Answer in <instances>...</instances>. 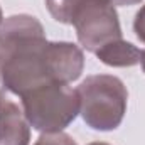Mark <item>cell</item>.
Returning a JSON list of instances; mask_svg holds the SVG:
<instances>
[{
  "mask_svg": "<svg viewBox=\"0 0 145 145\" xmlns=\"http://www.w3.org/2000/svg\"><path fill=\"white\" fill-rule=\"evenodd\" d=\"M47 39L42 24L32 15L19 14L0 25V84L8 93L24 96L52 83L46 63Z\"/></svg>",
  "mask_w": 145,
  "mask_h": 145,
  "instance_id": "obj_1",
  "label": "cell"
},
{
  "mask_svg": "<svg viewBox=\"0 0 145 145\" xmlns=\"http://www.w3.org/2000/svg\"><path fill=\"white\" fill-rule=\"evenodd\" d=\"M79 113L93 130L110 132L120 127L127 113L128 93L123 81L111 74L88 76L76 89Z\"/></svg>",
  "mask_w": 145,
  "mask_h": 145,
  "instance_id": "obj_2",
  "label": "cell"
},
{
  "mask_svg": "<svg viewBox=\"0 0 145 145\" xmlns=\"http://www.w3.org/2000/svg\"><path fill=\"white\" fill-rule=\"evenodd\" d=\"M20 100L29 125L40 133L63 132L79 113L78 93L66 83H46Z\"/></svg>",
  "mask_w": 145,
  "mask_h": 145,
  "instance_id": "obj_3",
  "label": "cell"
},
{
  "mask_svg": "<svg viewBox=\"0 0 145 145\" xmlns=\"http://www.w3.org/2000/svg\"><path fill=\"white\" fill-rule=\"evenodd\" d=\"M72 25L79 44L89 52L121 39L118 14L106 0H83L72 17Z\"/></svg>",
  "mask_w": 145,
  "mask_h": 145,
  "instance_id": "obj_4",
  "label": "cell"
},
{
  "mask_svg": "<svg viewBox=\"0 0 145 145\" xmlns=\"http://www.w3.org/2000/svg\"><path fill=\"white\" fill-rule=\"evenodd\" d=\"M46 63L51 81L66 83L76 81L84 68L81 47L72 42H49L46 46Z\"/></svg>",
  "mask_w": 145,
  "mask_h": 145,
  "instance_id": "obj_5",
  "label": "cell"
},
{
  "mask_svg": "<svg viewBox=\"0 0 145 145\" xmlns=\"http://www.w3.org/2000/svg\"><path fill=\"white\" fill-rule=\"evenodd\" d=\"M31 125L7 89H0V145H29Z\"/></svg>",
  "mask_w": 145,
  "mask_h": 145,
  "instance_id": "obj_6",
  "label": "cell"
},
{
  "mask_svg": "<svg viewBox=\"0 0 145 145\" xmlns=\"http://www.w3.org/2000/svg\"><path fill=\"white\" fill-rule=\"evenodd\" d=\"M95 54L103 64L111 68H130L138 64L142 59V51L123 39L108 42L106 46L100 47Z\"/></svg>",
  "mask_w": 145,
  "mask_h": 145,
  "instance_id": "obj_7",
  "label": "cell"
},
{
  "mask_svg": "<svg viewBox=\"0 0 145 145\" xmlns=\"http://www.w3.org/2000/svg\"><path fill=\"white\" fill-rule=\"evenodd\" d=\"M83 0H46V7L54 20L61 24H72V17Z\"/></svg>",
  "mask_w": 145,
  "mask_h": 145,
  "instance_id": "obj_8",
  "label": "cell"
},
{
  "mask_svg": "<svg viewBox=\"0 0 145 145\" xmlns=\"http://www.w3.org/2000/svg\"><path fill=\"white\" fill-rule=\"evenodd\" d=\"M34 145H78V144L68 133L54 132V133H42Z\"/></svg>",
  "mask_w": 145,
  "mask_h": 145,
  "instance_id": "obj_9",
  "label": "cell"
},
{
  "mask_svg": "<svg viewBox=\"0 0 145 145\" xmlns=\"http://www.w3.org/2000/svg\"><path fill=\"white\" fill-rule=\"evenodd\" d=\"M133 31H135V36H137L145 44V5H142V7H140V10L135 14Z\"/></svg>",
  "mask_w": 145,
  "mask_h": 145,
  "instance_id": "obj_10",
  "label": "cell"
},
{
  "mask_svg": "<svg viewBox=\"0 0 145 145\" xmlns=\"http://www.w3.org/2000/svg\"><path fill=\"white\" fill-rule=\"evenodd\" d=\"M106 2L113 7H127V5H137L142 0H106Z\"/></svg>",
  "mask_w": 145,
  "mask_h": 145,
  "instance_id": "obj_11",
  "label": "cell"
},
{
  "mask_svg": "<svg viewBox=\"0 0 145 145\" xmlns=\"http://www.w3.org/2000/svg\"><path fill=\"white\" fill-rule=\"evenodd\" d=\"M140 63H142V69L145 72V51H142V59H140Z\"/></svg>",
  "mask_w": 145,
  "mask_h": 145,
  "instance_id": "obj_12",
  "label": "cell"
},
{
  "mask_svg": "<svg viewBox=\"0 0 145 145\" xmlns=\"http://www.w3.org/2000/svg\"><path fill=\"white\" fill-rule=\"evenodd\" d=\"M88 145H110V144H105V142H93V144H88Z\"/></svg>",
  "mask_w": 145,
  "mask_h": 145,
  "instance_id": "obj_13",
  "label": "cell"
},
{
  "mask_svg": "<svg viewBox=\"0 0 145 145\" xmlns=\"http://www.w3.org/2000/svg\"><path fill=\"white\" fill-rule=\"evenodd\" d=\"M2 22H3V15H2V8H0V25H2Z\"/></svg>",
  "mask_w": 145,
  "mask_h": 145,
  "instance_id": "obj_14",
  "label": "cell"
}]
</instances>
